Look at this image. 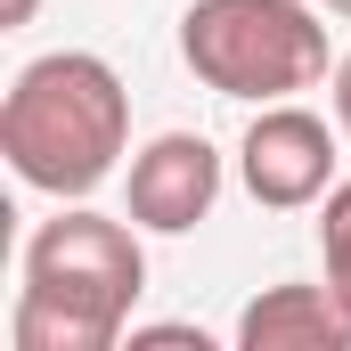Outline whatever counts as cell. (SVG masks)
<instances>
[{"label":"cell","instance_id":"52a82bcc","mask_svg":"<svg viewBox=\"0 0 351 351\" xmlns=\"http://www.w3.org/2000/svg\"><path fill=\"white\" fill-rule=\"evenodd\" d=\"M319 254H327V286L343 294V311H351V180H335L319 196Z\"/></svg>","mask_w":351,"mask_h":351},{"label":"cell","instance_id":"277c9868","mask_svg":"<svg viewBox=\"0 0 351 351\" xmlns=\"http://www.w3.org/2000/svg\"><path fill=\"white\" fill-rule=\"evenodd\" d=\"M237 172H245V196H254V204L302 213V204H319V196L335 188V131H327L311 106L278 98V106L254 114V131L237 139Z\"/></svg>","mask_w":351,"mask_h":351},{"label":"cell","instance_id":"ba28073f","mask_svg":"<svg viewBox=\"0 0 351 351\" xmlns=\"http://www.w3.org/2000/svg\"><path fill=\"white\" fill-rule=\"evenodd\" d=\"M335 131L351 139V49L335 58Z\"/></svg>","mask_w":351,"mask_h":351},{"label":"cell","instance_id":"7a4b0ae2","mask_svg":"<svg viewBox=\"0 0 351 351\" xmlns=\"http://www.w3.org/2000/svg\"><path fill=\"white\" fill-rule=\"evenodd\" d=\"M131 147V90L106 58L90 49H49L33 58L8 98H0V156L8 172L41 196H90L98 180H114Z\"/></svg>","mask_w":351,"mask_h":351},{"label":"cell","instance_id":"9c48e42d","mask_svg":"<svg viewBox=\"0 0 351 351\" xmlns=\"http://www.w3.org/2000/svg\"><path fill=\"white\" fill-rule=\"evenodd\" d=\"M33 8L41 0H0V25H33Z\"/></svg>","mask_w":351,"mask_h":351},{"label":"cell","instance_id":"6da1fadb","mask_svg":"<svg viewBox=\"0 0 351 351\" xmlns=\"http://www.w3.org/2000/svg\"><path fill=\"white\" fill-rule=\"evenodd\" d=\"M147 294L139 221H106L74 196V213L41 221L25 245V286L8 311L16 351H114L131 327V302Z\"/></svg>","mask_w":351,"mask_h":351},{"label":"cell","instance_id":"5b68a950","mask_svg":"<svg viewBox=\"0 0 351 351\" xmlns=\"http://www.w3.org/2000/svg\"><path fill=\"white\" fill-rule=\"evenodd\" d=\"M221 204V156L204 131H164L131 156V221L156 237H188Z\"/></svg>","mask_w":351,"mask_h":351},{"label":"cell","instance_id":"30bf717a","mask_svg":"<svg viewBox=\"0 0 351 351\" xmlns=\"http://www.w3.org/2000/svg\"><path fill=\"white\" fill-rule=\"evenodd\" d=\"M327 8H335V16H351V0H327Z\"/></svg>","mask_w":351,"mask_h":351},{"label":"cell","instance_id":"3957f363","mask_svg":"<svg viewBox=\"0 0 351 351\" xmlns=\"http://www.w3.org/2000/svg\"><path fill=\"white\" fill-rule=\"evenodd\" d=\"M180 58L221 98L278 106L327 74V25L311 0H196L180 16Z\"/></svg>","mask_w":351,"mask_h":351},{"label":"cell","instance_id":"8992f818","mask_svg":"<svg viewBox=\"0 0 351 351\" xmlns=\"http://www.w3.org/2000/svg\"><path fill=\"white\" fill-rule=\"evenodd\" d=\"M237 351H351V311L335 286H262L237 319Z\"/></svg>","mask_w":351,"mask_h":351}]
</instances>
